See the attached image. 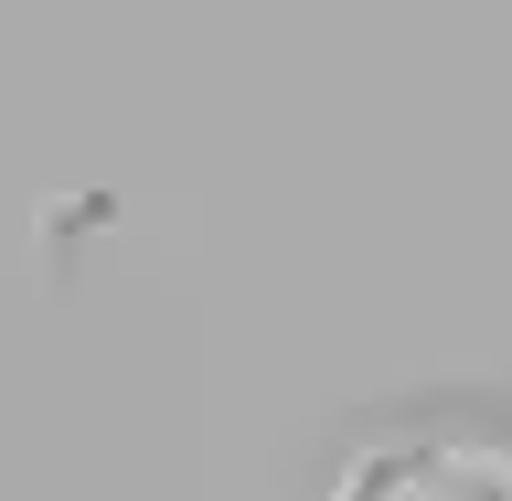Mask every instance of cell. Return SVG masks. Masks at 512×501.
I'll return each instance as SVG.
<instances>
[{"label": "cell", "mask_w": 512, "mask_h": 501, "mask_svg": "<svg viewBox=\"0 0 512 501\" xmlns=\"http://www.w3.org/2000/svg\"><path fill=\"white\" fill-rule=\"evenodd\" d=\"M331 501H512V416H416L352 448Z\"/></svg>", "instance_id": "obj_1"}]
</instances>
